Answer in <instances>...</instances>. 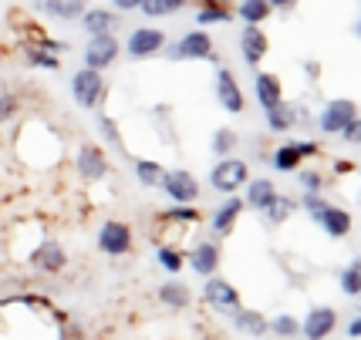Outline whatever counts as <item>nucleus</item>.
<instances>
[{
	"mask_svg": "<svg viewBox=\"0 0 361 340\" xmlns=\"http://www.w3.org/2000/svg\"><path fill=\"white\" fill-rule=\"evenodd\" d=\"M300 206H304V213L321 226V232H324L328 239H348L351 229H355V219H351V213H348L345 206L328 202L321 192H304Z\"/></svg>",
	"mask_w": 361,
	"mask_h": 340,
	"instance_id": "nucleus-1",
	"label": "nucleus"
},
{
	"mask_svg": "<svg viewBox=\"0 0 361 340\" xmlns=\"http://www.w3.org/2000/svg\"><path fill=\"white\" fill-rule=\"evenodd\" d=\"M200 226V213L192 209V206H176L169 213H162V216L156 219V229H152V236H156V246H176L179 239H186L189 229H196Z\"/></svg>",
	"mask_w": 361,
	"mask_h": 340,
	"instance_id": "nucleus-2",
	"label": "nucleus"
},
{
	"mask_svg": "<svg viewBox=\"0 0 361 340\" xmlns=\"http://www.w3.org/2000/svg\"><path fill=\"white\" fill-rule=\"evenodd\" d=\"M169 58H173V61H209V64H220L216 44H213V37H209L203 27L183 34V37L173 44Z\"/></svg>",
	"mask_w": 361,
	"mask_h": 340,
	"instance_id": "nucleus-3",
	"label": "nucleus"
},
{
	"mask_svg": "<svg viewBox=\"0 0 361 340\" xmlns=\"http://www.w3.org/2000/svg\"><path fill=\"white\" fill-rule=\"evenodd\" d=\"M94 243H98V253L118 260V256H128V253H132L135 236H132V226H128V222H122V219H105V222L98 226Z\"/></svg>",
	"mask_w": 361,
	"mask_h": 340,
	"instance_id": "nucleus-4",
	"label": "nucleus"
},
{
	"mask_svg": "<svg viewBox=\"0 0 361 340\" xmlns=\"http://www.w3.org/2000/svg\"><path fill=\"white\" fill-rule=\"evenodd\" d=\"M247 179H250V165L243 158L226 155L209 172V189H216L220 196H233V192H240V189L247 186Z\"/></svg>",
	"mask_w": 361,
	"mask_h": 340,
	"instance_id": "nucleus-5",
	"label": "nucleus"
},
{
	"mask_svg": "<svg viewBox=\"0 0 361 340\" xmlns=\"http://www.w3.org/2000/svg\"><path fill=\"white\" fill-rule=\"evenodd\" d=\"M71 94H75V105L85 111H94L102 105V98H105V77L102 71H94V68H81L71 75Z\"/></svg>",
	"mask_w": 361,
	"mask_h": 340,
	"instance_id": "nucleus-6",
	"label": "nucleus"
},
{
	"mask_svg": "<svg viewBox=\"0 0 361 340\" xmlns=\"http://www.w3.org/2000/svg\"><path fill=\"white\" fill-rule=\"evenodd\" d=\"M159 189H162V192L169 196V202H176V206H192V202L200 199V182H196V175L186 169H166Z\"/></svg>",
	"mask_w": 361,
	"mask_h": 340,
	"instance_id": "nucleus-7",
	"label": "nucleus"
},
{
	"mask_svg": "<svg viewBox=\"0 0 361 340\" xmlns=\"http://www.w3.org/2000/svg\"><path fill=\"white\" fill-rule=\"evenodd\" d=\"M203 303L206 307H213L216 313H223V317H230L236 307H240V290H236L230 279L223 277H206V287H203Z\"/></svg>",
	"mask_w": 361,
	"mask_h": 340,
	"instance_id": "nucleus-8",
	"label": "nucleus"
},
{
	"mask_svg": "<svg viewBox=\"0 0 361 340\" xmlns=\"http://www.w3.org/2000/svg\"><path fill=\"white\" fill-rule=\"evenodd\" d=\"M223 263V246L216 239H200L186 249V266L200 277H213Z\"/></svg>",
	"mask_w": 361,
	"mask_h": 340,
	"instance_id": "nucleus-9",
	"label": "nucleus"
},
{
	"mask_svg": "<svg viewBox=\"0 0 361 340\" xmlns=\"http://www.w3.org/2000/svg\"><path fill=\"white\" fill-rule=\"evenodd\" d=\"M358 115V105L351 101V98H331L328 105L321 108V115H317V128H321V135H338L341 128H345L348 118H355Z\"/></svg>",
	"mask_w": 361,
	"mask_h": 340,
	"instance_id": "nucleus-10",
	"label": "nucleus"
},
{
	"mask_svg": "<svg viewBox=\"0 0 361 340\" xmlns=\"http://www.w3.org/2000/svg\"><path fill=\"white\" fill-rule=\"evenodd\" d=\"M213 94H216V101H220V108H226L230 115H243V92H240V84H236V77L230 68H223L216 64V77H213Z\"/></svg>",
	"mask_w": 361,
	"mask_h": 340,
	"instance_id": "nucleus-11",
	"label": "nucleus"
},
{
	"mask_svg": "<svg viewBox=\"0 0 361 340\" xmlns=\"http://www.w3.org/2000/svg\"><path fill=\"white\" fill-rule=\"evenodd\" d=\"M27 263L37 270V273H47V277H54V273H61L64 266H68V253L58 239H44V243H37L31 249V256H27Z\"/></svg>",
	"mask_w": 361,
	"mask_h": 340,
	"instance_id": "nucleus-12",
	"label": "nucleus"
},
{
	"mask_svg": "<svg viewBox=\"0 0 361 340\" xmlns=\"http://www.w3.org/2000/svg\"><path fill=\"white\" fill-rule=\"evenodd\" d=\"M118 37L115 34H94L88 47H85V68H94V71H105L118 61Z\"/></svg>",
	"mask_w": 361,
	"mask_h": 340,
	"instance_id": "nucleus-13",
	"label": "nucleus"
},
{
	"mask_svg": "<svg viewBox=\"0 0 361 340\" xmlns=\"http://www.w3.org/2000/svg\"><path fill=\"white\" fill-rule=\"evenodd\" d=\"M162 47H166V34L159 27H135L126 41V54L132 61H145V58L159 54Z\"/></svg>",
	"mask_w": 361,
	"mask_h": 340,
	"instance_id": "nucleus-14",
	"label": "nucleus"
},
{
	"mask_svg": "<svg viewBox=\"0 0 361 340\" xmlns=\"http://www.w3.org/2000/svg\"><path fill=\"white\" fill-rule=\"evenodd\" d=\"M338 330V310L334 307H311L300 320V337L304 340H328Z\"/></svg>",
	"mask_w": 361,
	"mask_h": 340,
	"instance_id": "nucleus-15",
	"label": "nucleus"
},
{
	"mask_svg": "<svg viewBox=\"0 0 361 340\" xmlns=\"http://www.w3.org/2000/svg\"><path fill=\"white\" fill-rule=\"evenodd\" d=\"M75 169H78V175L85 182H102L111 172V162L98 145H81L78 155H75Z\"/></svg>",
	"mask_w": 361,
	"mask_h": 340,
	"instance_id": "nucleus-16",
	"label": "nucleus"
},
{
	"mask_svg": "<svg viewBox=\"0 0 361 340\" xmlns=\"http://www.w3.org/2000/svg\"><path fill=\"white\" fill-rule=\"evenodd\" d=\"M270 51V41L264 27L260 24H243V31H240V58L247 68H260V61L267 58Z\"/></svg>",
	"mask_w": 361,
	"mask_h": 340,
	"instance_id": "nucleus-17",
	"label": "nucleus"
},
{
	"mask_svg": "<svg viewBox=\"0 0 361 340\" xmlns=\"http://www.w3.org/2000/svg\"><path fill=\"white\" fill-rule=\"evenodd\" d=\"M243 209H247V202L240 199V196H226V199L213 209V216H209V229H213V236L216 239H226L230 232H233V226H236V219L243 216Z\"/></svg>",
	"mask_w": 361,
	"mask_h": 340,
	"instance_id": "nucleus-18",
	"label": "nucleus"
},
{
	"mask_svg": "<svg viewBox=\"0 0 361 340\" xmlns=\"http://www.w3.org/2000/svg\"><path fill=\"white\" fill-rule=\"evenodd\" d=\"M78 24L88 31V37H94V34H115V27H118L122 20H118V11H109V7H85V14L78 17Z\"/></svg>",
	"mask_w": 361,
	"mask_h": 340,
	"instance_id": "nucleus-19",
	"label": "nucleus"
},
{
	"mask_svg": "<svg viewBox=\"0 0 361 340\" xmlns=\"http://www.w3.org/2000/svg\"><path fill=\"white\" fill-rule=\"evenodd\" d=\"M253 94H257V105L264 111L274 108L277 101H283L281 77L274 75V71H257V75H253Z\"/></svg>",
	"mask_w": 361,
	"mask_h": 340,
	"instance_id": "nucleus-20",
	"label": "nucleus"
},
{
	"mask_svg": "<svg viewBox=\"0 0 361 340\" xmlns=\"http://www.w3.org/2000/svg\"><path fill=\"white\" fill-rule=\"evenodd\" d=\"M230 324H233V330L247 334V337H267V334H270V320L260 313V310L236 307L233 313H230Z\"/></svg>",
	"mask_w": 361,
	"mask_h": 340,
	"instance_id": "nucleus-21",
	"label": "nucleus"
},
{
	"mask_svg": "<svg viewBox=\"0 0 361 340\" xmlns=\"http://www.w3.org/2000/svg\"><path fill=\"white\" fill-rule=\"evenodd\" d=\"M298 209H300V202L294 199V196H281V192H277V196H274V199L260 209V216H264V222H267V226H283L287 219L298 213Z\"/></svg>",
	"mask_w": 361,
	"mask_h": 340,
	"instance_id": "nucleus-22",
	"label": "nucleus"
},
{
	"mask_svg": "<svg viewBox=\"0 0 361 340\" xmlns=\"http://www.w3.org/2000/svg\"><path fill=\"white\" fill-rule=\"evenodd\" d=\"M159 300L166 303L169 310H186L189 303H192V290H189L183 279H166L162 287H159Z\"/></svg>",
	"mask_w": 361,
	"mask_h": 340,
	"instance_id": "nucleus-23",
	"label": "nucleus"
},
{
	"mask_svg": "<svg viewBox=\"0 0 361 340\" xmlns=\"http://www.w3.org/2000/svg\"><path fill=\"white\" fill-rule=\"evenodd\" d=\"M20 54H24V61L31 64V68H37V71H58V68H61V54H51V51L31 44V41L20 47Z\"/></svg>",
	"mask_w": 361,
	"mask_h": 340,
	"instance_id": "nucleus-24",
	"label": "nucleus"
},
{
	"mask_svg": "<svg viewBox=\"0 0 361 340\" xmlns=\"http://www.w3.org/2000/svg\"><path fill=\"white\" fill-rule=\"evenodd\" d=\"M247 206H250V209H257V213H260V209H264V206H267L270 199H274V196H277V186H274V182H270V179H247Z\"/></svg>",
	"mask_w": 361,
	"mask_h": 340,
	"instance_id": "nucleus-25",
	"label": "nucleus"
},
{
	"mask_svg": "<svg viewBox=\"0 0 361 340\" xmlns=\"http://www.w3.org/2000/svg\"><path fill=\"white\" fill-rule=\"evenodd\" d=\"M270 14H274V7L267 0H236V17L243 24H264Z\"/></svg>",
	"mask_w": 361,
	"mask_h": 340,
	"instance_id": "nucleus-26",
	"label": "nucleus"
},
{
	"mask_svg": "<svg viewBox=\"0 0 361 340\" xmlns=\"http://www.w3.org/2000/svg\"><path fill=\"white\" fill-rule=\"evenodd\" d=\"M233 20V7H226V4H209L203 0L200 4V11H196V24L206 27V24H230Z\"/></svg>",
	"mask_w": 361,
	"mask_h": 340,
	"instance_id": "nucleus-27",
	"label": "nucleus"
},
{
	"mask_svg": "<svg viewBox=\"0 0 361 340\" xmlns=\"http://www.w3.org/2000/svg\"><path fill=\"white\" fill-rule=\"evenodd\" d=\"M132 169H135L139 186H145V189H159V182H162V172H166L159 162H152V158H132Z\"/></svg>",
	"mask_w": 361,
	"mask_h": 340,
	"instance_id": "nucleus-28",
	"label": "nucleus"
},
{
	"mask_svg": "<svg viewBox=\"0 0 361 340\" xmlns=\"http://www.w3.org/2000/svg\"><path fill=\"white\" fill-rule=\"evenodd\" d=\"M267 162H270V165H274L277 172H298L304 158L294 152V145H290V141H283V145H277V149L270 152Z\"/></svg>",
	"mask_w": 361,
	"mask_h": 340,
	"instance_id": "nucleus-29",
	"label": "nucleus"
},
{
	"mask_svg": "<svg viewBox=\"0 0 361 340\" xmlns=\"http://www.w3.org/2000/svg\"><path fill=\"white\" fill-rule=\"evenodd\" d=\"M156 263L162 266L169 277H176L179 270H186V253L179 246H166V243H162V246L156 249Z\"/></svg>",
	"mask_w": 361,
	"mask_h": 340,
	"instance_id": "nucleus-30",
	"label": "nucleus"
},
{
	"mask_svg": "<svg viewBox=\"0 0 361 340\" xmlns=\"http://www.w3.org/2000/svg\"><path fill=\"white\" fill-rule=\"evenodd\" d=\"M264 115H267V128L270 132H277V135L294 128V115H290V105H287V101H277V105L267 108Z\"/></svg>",
	"mask_w": 361,
	"mask_h": 340,
	"instance_id": "nucleus-31",
	"label": "nucleus"
},
{
	"mask_svg": "<svg viewBox=\"0 0 361 340\" xmlns=\"http://www.w3.org/2000/svg\"><path fill=\"white\" fill-rule=\"evenodd\" d=\"M338 283H341V294L345 296H361V260H351V263L338 273Z\"/></svg>",
	"mask_w": 361,
	"mask_h": 340,
	"instance_id": "nucleus-32",
	"label": "nucleus"
},
{
	"mask_svg": "<svg viewBox=\"0 0 361 340\" xmlns=\"http://www.w3.org/2000/svg\"><path fill=\"white\" fill-rule=\"evenodd\" d=\"M186 4L189 0H142L139 11L145 17H169V14H179Z\"/></svg>",
	"mask_w": 361,
	"mask_h": 340,
	"instance_id": "nucleus-33",
	"label": "nucleus"
},
{
	"mask_svg": "<svg viewBox=\"0 0 361 340\" xmlns=\"http://www.w3.org/2000/svg\"><path fill=\"white\" fill-rule=\"evenodd\" d=\"M270 334L281 340H294V337H300V320L290 317V313H277V317L270 320Z\"/></svg>",
	"mask_w": 361,
	"mask_h": 340,
	"instance_id": "nucleus-34",
	"label": "nucleus"
},
{
	"mask_svg": "<svg viewBox=\"0 0 361 340\" xmlns=\"http://www.w3.org/2000/svg\"><path fill=\"white\" fill-rule=\"evenodd\" d=\"M236 141L240 139H236L233 128H216V132H213V139H209V149H213L216 158H226V155H233Z\"/></svg>",
	"mask_w": 361,
	"mask_h": 340,
	"instance_id": "nucleus-35",
	"label": "nucleus"
},
{
	"mask_svg": "<svg viewBox=\"0 0 361 340\" xmlns=\"http://www.w3.org/2000/svg\"><path fill=\"white\" fill-rule=\"evenodd\" d=\"M98 132H102V139L115 145V149H122V132H118V122L111 118V115H102L98 118Z\"/></svg>",
	"mask_w": 361,
	"mask_h": 340,
	"instance_id": "nucleus-36",
	"label": "nucleus"
},
{
	"mask_svg": "<svg viewBox=\"0 0 361 340\" xmlns=\"http://www.w3.org/2000/svg\"><path fill=\"white\" fill-rule=\"evenodd\" d=\"M298 182L304 192H324V175L317 169H298Z\"/></svg>",
	"mask_w": 361,
	"mask_h": 340,
	"instance_id": "nucleus-37",
	"label": "nucleus"
},
{
	"mask_svg": "<svg viewBox=\"0 0 361 340\" xmlns=\"http://www.w3.org/2000/svg\"><path fill=\"white\" fill-rule=\"evenodd\" d=\"M338 139L345 141V145H361V118L355 115V118H348L345 128L338 132Z\"/></svg>",
	"mask_w": 361,
	"mask_h": 340,
	"instance_id": "nucleus-38",
	"label": "nucleus"
},
{
	"mask_svg": "<svg viewBox=\"0 0 361 340\" xmlns=\"http://www.w3.org/2000/svg\"><path fill=\"white\" fill-rule=\"evenodd\" d=\"M17 115V94L0 92V125H7Z\"/></svg>",
	"mask_w": 361,
	"mask_h": 340,
	"instance_id": "nucleus-39",
	"label": "nucleus"
},
{
	"mask_svg": "<svg viewBox=\"0 0 361 340\" xmlns=\"http://www.w3.org/2000/svg\"><path fill=\"white\" fill-rule=\"evenodd\" d=\"M88 7V0H61V17L58 20H78Z\"/></svg>",
	"mask_w": 361,
	"mask_h": 340,
	"instance_id": "nucleus-40",
	"label": "nucleus"
},
{
	"mask_svg": "<svg viewBox=\"0 0 361 340\" xmlns=\"http://www.w3.org/2000/svg\"><path fill=\"white\" fill-rule=\"evenodd\" d=\"M290 145H294V152H298L300 158H317V155H321V145L311 139H298V141H290Z\"/></svg>",
	"mask_w": 361,
	"mask_h": 340,
	"instance_id": "nucleus-41",
	"label": "nucleus"
},
{
	"mask_svg": "<svg viewBox=\"0 0 361 340\" xmlns=\"http://www.w3.org/2000/svg\"><path fill=\"white\" fill-rule=\"evenodd\" d=\"M34 7H37V14H44V17H61V0H34Z\"/></svg>",
	"mask_w": 361,
	"mask_h": 340,
	"instance_id": "nucleus-42",
	"label": "nucleus"
},
{
	"mask_svg": "<svg viewBox=\"0 0 361 340\" xmlns=\"http://www.w3.org/2000/svg\"><path fill=\"white\" fill-rule=\"evenodd\" d=\"M290 115H294V128H307L311 125V111L304 105H290Z\"/></svg>",
	"mask_w": 361,
	"mask_h": 340,
	"instance_id": "nucleus-43",
	"label": "nucleus"
},
{
	"mask_svg": "<svg viewBox=\"0 0 361 340\" xmlns=\"http://www.w3.org/2000/svg\"><path fill=\"white\" fill-rule=\"evenodd\" d=\"M304 77L314 84V81H321V64L317 61H304Z\"/></svg>",
	"mask_w": 361,
	"mask_h": 340,
	"instance_id": "nucleus-44",
	"label": "nucleus"
},
{
	"mask_svg": "<svg viewBox=\"0 0 361 340\" xmlns=\"http://www.w3.org/2000/svg\"><path fill=\"white\" fill-rule=\"evenodd\" d=\"M142 0H111V7L118 11V14H128V11H139Z\"/></svg>",
	"mask_w": 361,
	"mask_h": 340,
	"instance_id": "nucleus-45",
	"label": "nucleus"
},
{
	"mask_svg": "<svg viewBox=\"0 0 361 340\" xmlns=\"http://www.w3.org/2000/svg\"><path fill=\"white\" fill-rule=\"evenodd\" d=\"M348 337H351V340L361 337V313H358V317H351V324H348Z\"/></svg>",
	"mask_w": 361,
	"mask_h": 340,
	"instance_id": "nucleus-46",
	"label": "nucleus"
},
{
	"mask_svg": "<svg viewBox=\"0 0 361 340\" xmlns=\"http://www.w3.org/2000/svg\"><path fill=\"white\" fill-rule=\"evenodd\" d=\"M267 4L274 7V11H290V7H294L298 0H267Z\"/></svg>",
	"mask_w": 361,
	"mask_h": 340,
	"instance_id": "nucleus-47",
	"label": "nucleus"
},
{
	"mask_svg": "<svg viewBox=\"0 0 361 340\" xmlns=\"http://www.w3.org/2000/svg\"><path fill=\"white\" fill-rule=\"evenodd\" d=\"M355 172V162H334V175H348Z\"/></svg>",
	"mask_w": 361,
	"mask_h": 340,
	"instance_id": "nucleus-48",
	"label": "nucleus"
},
{
	"mask_svg": "<svg viewBox=\"0 0 361 340\" xmlns=\"http://www.w3.org/2000/svg\"><path fill=\"white\" fill-rule=\"evenodd\" d=\"M209 4H226V7H233L236 0H209Z\"/></svg>",
	"mask_w": 361,
	"mask_h": 340,
	"instance_id": "nucleus-49",
	"label": "nucleus"
}]
</instances>
